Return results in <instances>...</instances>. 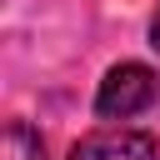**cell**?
I'll use <instances>...</instances> for the list:
<instances>
[{
	"label": "cell",
	"mask_w": 160,
	"mask_h": 160,
	"mask_svg": "<svg viewBox=\"0 0 160 160\" xmlns=\"http://www.w3.org/2000/svg\"><path fill=\"white\" fill-rule=\"evenodd\" d=\"M155 105H160V70H150L140 60L110 65L100 90H95V115L100 120H135Z\"/></svg>",
	"instance_id": "6da1fadb"
},
{
	"label": "cell",
	"mask_w": 160,
	"mask_h": 160,
	"mask_svg": "<svg viewBox=\"0 0 160 160\" xmlns=\"http://www.w3.org/2000/svg\"><path fill=\"white\" fill-rule=\"evenodd\" d=\"M70 160H160V140L150 130H130V125L90 130L70 145Z\"/></svg>",
	"instance_id": "7a4b0ae2"
},
{
	"label": "cell",
	"mask_w": 160,
	"mask_h": 160,
	"mask_svg": "<svg viewBox=\"0 0 160 160\" xmlns=\"http://www.w3.org/2000/svg\"><path fill=\"white\" fill-rule=\"evenodd\" d=\"M0 155L5 160H45V140L30 120H10L5 125V140H0Z\"/></svg>",
	"instance_id": "3957f363"
},
{
	"label": "cell",
	"mask_w": 160,
	"mask_h": 160,
	"mask_svg": "<svg viewBox=\"0 0 160 160\" xmlns=\"http://www.w3.org/2000/svg\"><path fill=\"white\" fill-rule=\"evenodd\" d=\"M150 45L160 50V5H155V15H150Z\"/></svg>",
	"instance_id": "277c9868"
}]
</instances>
